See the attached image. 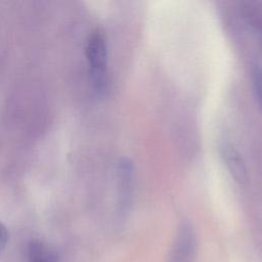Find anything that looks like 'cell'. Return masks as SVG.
<instances>
[{"label": "cell", "mask_w": 262, "mask_h": 262, "mask_svg": "<svg viewBox=\"0 0 262 262\" xmlns=\"http://www.w3.org/2000/svg\"><path fill=\"white\" fill-rule=\"evenodd\" d=\"M86 56L90 66V74L94 89L103 94L107 89V46L103 34L94 32L88 39Z\"/></svg>", "instance_id": "cell-1"}, {"label": "cell", "mask_w": 262, "mask_h": 262, "mask_svg": "<svg viewBox=\"0 0 262 262\" xmlns=\"http://www.w3.org/2000/svg\"><path fill=\"white\" fill-rule=\"evenodd\" d=\"M196 236L191 224L183 221L178 227L168 262H195Z\"/></svg>", "instance_id": "cell-2"}, {"label": "cell", "mask_w": 262, "mask_h": 262, "mask_svg": "<svg viewBox=\"0 0 262 262\" xmlns=\"http://www.w3.org/2000/svg\"><path fill=\"white\" fill-rule=\"evenodd\" d=\"M119 180V210L125 215L130 207L133 193L134 170L132 162L128 159H122L118 165Z\"/></svg>", "instance_id": "cell-3"}, {"label": "cell", "mask_w": 262, "mask_h": 262, "mask_svg": "<svg viewBox=\"0 0 262 262\" xmlns=\"http://www.w3.org/2000/svg\"><path fill=\"white\" fill-rule=\"evenodd\" d=\"M221 158L235 182L244 184L248 180V172L239 152L228 142H223L220 147Z\"/></svg>", "instance_id": "cell-4"}, {"label": "cell", "mask_w": 262, "mask_h": 262, "mask_svg": "<svg viewBox=\"0 0 262 262\" xmlns=\"http://www.w3.org/2000/svg\"><path fill=\"white\" fill-rule=\"evenodd\" d=\"M29 262H59L55 252L41 241H31L27 248Z\"/></svg>", "instance_id": "cell-5"}, {"label": "cell", "mask_w": 262, "mask_h": 262, "mask_svg": "<svg viewBox=\"0 0 262 262\" xmlns=\"http://www.w3.org/2000/svg\"><path fill=\"white\" fill-rule=\"evenodd\" d=\"M252 78H253V85H254L256 98L262 111V67L260 64L254 66Z\"/></svg>", "instance_id": "cell-6"}, {"label": "cell", "mask_w": 262, "mask_h": 262, "mask_svg": "<svg viewBox=\"0 0 262 262\" xmlns=\"http://www.w3.org/2000/svg\"><path fill=\"white\" fill-rule=\"evenodd\" d=\"M8 230L5 225L0 222V254L4 251L7 243H8Z\"/></svg>", "instance_id": "cell-7"}]
</instances>
